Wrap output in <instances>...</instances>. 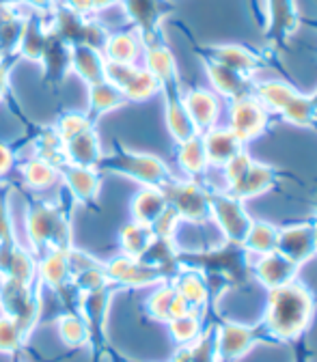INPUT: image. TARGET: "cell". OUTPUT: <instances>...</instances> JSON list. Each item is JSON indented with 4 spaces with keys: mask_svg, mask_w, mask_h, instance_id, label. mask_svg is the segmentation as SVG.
<instances>
[{
    "mask_svg": "<svg viewBox=\"0 0 317 362\" xmlns=\"http://www.w3.org/2000/svg\"><path fill=\"white\" fill-rule=\"evenodd\" d=\"M313 315V298L309 289L296 281L270 289L267 313H265V328L277 339L289 341L298 337Z\"/></svg>",
    "mask_w": 317,
    "mask_h": 362,
    "instance_id": "6da1fadb",
    "label": "cell"
},
{
    "mask_svg": "<svg viewBox=\"0 0 317 362\" xmlns=\"http://www.w3.org/2000/svg\"><path fill=\"white\" fill-rule=\"evenodd\" d=\"M26 233L35 248H69V222L54 205H33L26 216Z\"/></svg>",
    "mask_w": 317,
    "mask_h": 362,
    "instance_id": "7a4b0ae2",
    "label": "cell"
},
{
    "mask_svg": "<svg viewBox=\"0 0 317 362\" xmlns=\"http://www.w3.org/2000/svg\"><path fill=\"white\" fill-rule=\"evenodd\" d=\"M119 7L125 20H129L136 26V33H139L143 41V48L162 43L158 35L164 16L171 11L168 0H121Z\"/></svg>",
    "mask_w": 317,
    "mask_h": 362,
    "instance_id": "3957f363",
    "label": "cell"
},
{
    "mask_svg": "<svg viewBox=\"0 0 317 362\" xmlns=\"http://www.w3.org/2000/svg\"><path fill=\"white\" fill-rule=\"evenodd\" d=\"M98 166H108L113 170L129 175L134 179L143 181L145 186L162 188L164 184H168V181H171L166 164L160 158L147 156V153H121V156H110L108 160L102 156Z\"/></svg>",
    "mask_w": 317,
    "mask_h": 362,
    "instance_id": "277c9868",
    "label": "cell"
},
{
    "mask_svg": "<svg viewBox=\"0 0 317 362\" xmlns=\"http://www.w3.org/2000/svg\"><path fill=\"white\" fill-rule=\"evenodd\" d=\"M168 205L175 207V211L179 214V218H186L190 222H199L203 220L212 207H209V197L205 194L203 188H199L197 184H190V181H179V184H164L162 186Z\"/></svg>",
    "mask_w": 317,
    "mask_h": 362,
    "instance_id": "5b68a950",
    "label": "cell"
},
{
    "mask_svg": "<svg viewBox=\"0 0 317 362\" xmlns=\"http://www.w3.org/2000/svg\"><path fill=\"white\" fill-rule=\"evenodd\" d=\"M209 207L214 211L216 222L220 224V229L224 233V238L231 244H242L244 235L250 229V218L246 216V211L242 209L240 199L231 197V194H218L209 199Z\"/></svg>",
    "mask_w": 317,
    "mask_h": 362,
    "instance_id": "8992f818",
    "label": "cell"
},
{
    "mask_svg": "<svg viewBox=\"0 0 317 362\" xmlns=\"http://www.w3.org/2000/svg\"><path fill=\"white\" fill-rule=\"evenodd\" d=\"M108 281H117L129 287H143L160 281V269L145 259H134L127 255H119L104 265Z\"/></svg>",
    "mask_w": 317,
    "mask_h": 362,
    "instance_id": "52a82bcc",
    "label": "cell"
},
{
    "mask_svg": "<svg viewBox=\"0 0 317 362\" xmlns=\"http://www.w3.org/2000/svg\"><path fill=\"white\" fill-rule=\"evenodd\" d=\"M253 272L261 285H265L267 289H277L294 281L298 263L281 255L279 250H272L267 255L257 257V261L253 263Z\"/></svg>",
    "mask_w": 317,
    "mask_h": 362,
    "instance_id": "ba28073f",
    "label": "cell"
},
{
    "mask_svg": "<svg viewBox=\"0 0 317 362\" xmlns=\"http://www.w3.org/2000/svg\"><path fill=\"white\" fill-rule=\"evenodd\" d=\"M277 250L298 265L306 259H311L317 252V226L313 224H296L289 229L279 231Z\"/></svg>",
    "mask_w": 317,
    "mask_h": 362,
    "instance_id": "9c48e42d",
    "label": "cell"
},
{
    "mask_svg": "<svg viewBox=\"0 0 317 362\" xmlns=\"http://www.w3.org/2000/svg\"><path fill=\"white\" fill-rule=\"evenodd\" d=\"M263 125H265L263 104L253 95L238 98L231 108V127L229 129L244 143V141L253 139V136H257L263 129Z\"/></svg>",
    "mask_w": 317,
    "mask_h": 362,
    "instance_id": "30bf717a",
    "label": "cell"
},
{
    "mask_svg": "<svg viewBox=\"0 0 317 362\" xmlns=\"http://www.w3.org/2000/svg\"><path fill=\"white\" fill-rule=\"evenodd\" d=\"M255 343V334L250 328L240 324H224L216 332V356L222 362H231L242 358Z\"/></svg>",
    "mask_w": 317,
    "mask_h": 362,
    "instance_id": "8fae6325",
    "label": "cell"
},
{
    "mask_svg": "<svg viewBox=\"0 0 317 362\" xmlns=\"http://www.w3.org/2000/svg\"><path fill=\"white\" fill-rule=\"evenodd\" d=\"M143 41L136 30H119L106 37L102 45V54L110 63H127L136 65L139 57L143 54Z\"/></svg>",
    "mask_w": 317,
    "mask_h": 362,
    "instance_id": "7c38bea8",
    "label": "cell"
},
{
    "mask_svg": "<svg viewBox=\"0 0 317 362\" xmlns=\"http://www.w3.org/2000/svg\"><path fill=\"white\" fill-rule=\"evenodd\" d=\"M69 67L78 78H82L91 86V84L104 80L106 59H104L102 50L93 48V45H71Z\"/></svg>",
    "mask_w": 317,
    "mask_h": 362,
    "instance_id": "4fadbf2b",
    "label": "cell"
},
{
    "mask_svg": "<svg viewBox=\"0 0 317 362\" xmlns=\"http://www.w3.org/2000/svg\"><path fill=\"white\" fill-rule=\"evenodd\" d=\"M61 175L69 192L78 201H93L100 192V173L96 166H76V164H65L61 168Z\"/></svg>",
    "mask_w": 317,
    "mask_h": 362,
    "instance_id": "5bb4252c",
    "label": "cell"
},
{
    "mask_svg": "<svg viewBox=\"0 0 317 362\" xmlns=\"http://www.w3.org/2000/svg\"><path fill=\"white\" fill-rule=\"evenodd\" d=\"M298 28L294 0H267V39L285 41Z\"/></svg>",
    "mask_w": 317,
    "mask_h": 362,
    "instance_id": "9a60e30c",
    "label": "cell"
},
{
    "mask_svg": "<svg viewBox=\"0 0 317 362\" xmlns=\"http://www.w3.org/2000/svg\"><path fill=\"white\" fill-rule=\"evenodd\" d=\"M186 112L190 115L197 129H212L218 119V100L205 88H192L181 95Z\"/></svg>",
    "mask_w": 317,
    "mask_h": 362,
    "instance_id": "2e32d148",
    "label": "cell"
},
{
    "mask_svg": "<svg viewBox=\"0 0 317 362\" xmlns=\"http://www.w3.org/2000/svg\"><path fill=\"white\" fill-rule=\"evenodd\" d=\"M65 153V164H76V166H98L102 160V145L93 129L82 132L74 139L65 141L63 145Z\"/></svg>",
    "mask_w": 317,
    "mask_h": 362,
    "instance_id": "e0dca14e",
    "label": "cell"
},
{
    "mask_svg": "<svg viewBox=\"0 0 317 362\" xmlns=\"http://www.w3.org/2000/svg\"><path fill=\"white\" fill-rule=\"evenodd\" d=\"M69 52L71 45L67 41H63L54 30L48 33V41H45V50L39 63H43V71L45 78L59 82L67 76V71H71L69 67Z\"/></svg>",
    "mask_w": 317,
    "mask_h": 362,
    "instance_id": "ac0fdd59",
    "label": "cell"
},
{
    "mask_svg": "<svg viewBox=\"0 0 317 362\" xmlns=\"http://www.w3.org/2000/svg\"><path fill=\"white\" fill-rule=\"evenodd\" d=\"M203 139V147H205V156L207 162L212 164H226L236 153H240V145L242 141L231 132V129H216L212 127Z\"/></svg>",
    "mask_w": 317,
    "mask_h": 362,
    "instance_id": "d6986e66",
    "label": "cell"
},
{
    "mask_svg": "<svg viewBox=\"0 0 317 362\" xmlns=\"http://www.w3.org/2000/svg\"><path fill=\"white\" fill-rule=\"evenodd\" d=\"M166 207H168V199H166L164 190L158 188V186H147L145 190H141L139 194H136L134 201H132L134 222H141V224L151 226Z\"/></svg>",
    "mask_w": 317,
    "mask_h": 362,
    "instance_id": "ffe728a7",
    "label": "cell"
},
{
    "mask_svg": "<svg viewBox=\"0 0 317 362\" xmlns=\"http://www.w3.org/2000/svg\"><path fill=\"white\" fill-rule=\"evenodd\" d=\"M207 67V76L214 84V88L218 90V93L226 95V98H244L248 95L246 88H248V76L244 74H238L229 67H224L216 61H209L205 63Z\"/></svg>",
    "mask_w": 317,
    "mask_h": 362,
    "instance_id": "44dd1931",
    "label": "cell"
},
{
    "mask_svg": "<svg viewBox=\"0 0 317 362\" xmlns=\"http://www.w3.org/2000/svg\"><path fill=\"white\" fill-rule=\"evenodd\" d=\"M125 104H127V100L123 95V90L108 80H102V82H96L88 86V112H91L88 117L91 119L106 115Z\"/></svg>",
    "mask_w": 317,
    "mask_h": 362,
    "instance_id": "7402d4cb",
    "label": "cell"
},
{
    "mask_svg": "<svg viewBox=\"0 0 317 362\" xmlns=\"http://www.w3.org/2000/svg\"><path fill=\"white\" fill-rule=\"evenodd\" d=\"M272 181H275V173L267 166H261V164H250V168L236 181L234 186H229V194L236 197V199H248V197H257L261 192H265Z\"/></svg>",
    "mask_w": 317,
    "mask_h": 362,
    "instance_id": "603a6c76",
    "label": "cell"
},
{
    "mask_svg": "<svg viewBox=\"0 0 317 362\" xmlns=\"http://www.w3.org/2000/svg\"><path fill=\"white\" fill-rule=\"evenodd\" d=\"M39 276L41 281L52 287V289H63L69 283V259H67V250L65 248H52L45 255V259L39 263Z\"/></svg>",
    "mask_w": 317,
    "mask_h": 362,
    "instance_id": "cb8c5ba5",
    "label": "cell"
},
{
    "mask_svg": "<svg viewBox=\"0 0 317 362\" xmlns=\"http://www.w3.org/2000/svg\"><path fill=\"white\" fill-rule=\"evenodd\" d=\"M121 250L127 257L134 259H143L147 255V250L151 248V244L156 242V233L151 226L141 224V222H132L121 229Z\"/></svg>",
    "mask_w": 317,
    "mask_h": 362,
    "instance_id": "d4e9b609",
    "label": "cell"
},
{
    "mask_svg": "<svg viewBox=\"0 0 317 362\" xmlns=\"http://www.w3.org/2000/svg\"><path fill=\"white\" fill-rule=\"evenodd\" d=\"M212 61L244 76H250L257 69V57L250 50L242 48V45H218V48H212Z\"/></svg>",
    "mask_w": 317,
    "mask_h": 362,
    "instance_id": "484cf974",
    "label": "cell"
},
{
    "mask_svg": "<svg viewBox=\"0 0 317 362\" xmlns=\"http://www.w3.org/2000/svg\"><path fill=\"white\" fill-rule=\"evenodd\" d=\"M22 177L26 181V186L33 190H48L52 188L59 177H61V168L45 162L41 158H30L26 164H22Z\"/></svg>",
    "mask_w": 317,
    "mask_h": 362,
    "instance_id": "4316f807",
    "label": "cell"
},
{
    "mask_svg": "<svg viewBox=\"0 0 317 362\" xmlns=\"http://www.w3.org/2000/svg\"><path fill=\"white\" fill-rule=\"evenodd\" d=\"M277 242H279V229L265 222H255L250 224L248 233L242 240V246L246 248L248 255H267L272 250H277Z\"/></svg>",
    "mask_w": 317,
    "mask_h": 362,
    "instance_id": "83f0119b",
    "label": "cell"
},
{
    "mask_svg": "<svg viewBox=\"0 0 317 362\" xmlns=\"http://www.w3.org/2000/svg\"><path fill=\"white\" fill-rule=\"evenodd\" d=\"M143 59H145V69H149L158 80L160 86L168 80L177 78V67H175V59L171 54V50L162 43L149 45V48L143 50Z\"/></svg>",
    "mask_w": 317,
    "mask_h": 362,
    "instance_id": "f1b7e54d",
    "label": "cell"
},
{
    "mask_svg": "<svg viewBox=\"0 0 317 362\" xmlns=\"http://www.w3.org/2000/svg\"><path fill=\"white\" fill-rule=\"evenodd\" d=\"M123 95L127 102H145L160 90V80L145 67H136L129 80L123 84Z\"/></svg>",
    "mask_w": 317,
    "mask_h": 362,
    "instance_id": "f546056e",
    "label": "cell"
},
{
    "mask_svg": "<svg viewBox=\"0 0 317 362\" xmlns=\"http://www.w3.org/2000/svg\"><path fill=\"white\" fill-rule=\"evenodd\" d=\"M35 274H37V261H35V257L28 250H24L22 246H13L5 279L16 281L20 285H30Z\"/></svg>",
    "mask_w": 317,
    "mask_h": 362,
    "instance_id": "4dcf8cb0",
    "label": "cell"
},
{
    "mask_svg": "<svg viewBox=\"0 0 317 362\" xmlns=\"http://www.w3.org/2000/svg\"><path fill=\"white\" fill-rule=\"evenodd\" d=\"M173 287L177 289L179 296H184V300L195 310L199 306H203L207 302V296H209V289H207L205 279L201 274H197V272H186V274H181Z\"/></svg>",
    "mask_w": 317,
    "mask_h": 362,
    "instance_id": "1f68e13d",
    "label": "cell"
},
{
    "mask_svg": "<svg viewBox=\"0 0 317 362\" xmlns=\"http://www.w3.org/2000/svg\"><path fill=\"white\" fill-rule=\"evenodd\" d=\"M59 337L67 347H82L88 341V324L76 313H65L57 322Z\"/></svg>",
    "mask_w": 317,
    "mask_h": 362,
    "instance_id": "d6a6232c",
    "label": "cell"
},
{
    "mask_svg": "<svg viewBox=\"0 0 317 362\" xmlns=\"http://www.w3.org/2000/svg\"><path fill=\"white\" fill-rule=\"evenodd\" d=\"M179 164L188 175H197L207 166V156H205V147H203V139L199 134L190 136L188 141L179 143Z\"/></svg>",
    "mask_w": 317,
    "mask_h": 362,
    "instance_id": "836d02e7",
    "label": "cell"
},
{
    "mask_svg": "<svg viewBox=\"0 0 317 362\" xmlns=\"http://www.w3.org/2000/svg\"><path fill=\"white\" fill-rule=\"evenodd\" d=\"M168 326H171V337L181 347L192 345L201 337V320H199L197 310H188L186 315L175 317V320L168 322Z\"/></svg>",
    "mask_w": 317,
    "mask_h": 362,
    "instance_id": "e575fe53",
    "label": "cell"
},
{
    "mask_svg": "<svg viewBox=\"0 0 317 362\" xmlns=\"http://www.w3.org/2000/svg\"><path fill=\"white\" fill-rule=\"evenodd\" d=\"M294 95H296V90L283 82H261V84H257V100L267 108L283 110Z\"/></svg>",
    "mask_w": 317,
    "mask_h": 362,
    "instance_id": "d590c367",
    "label": "cell"
},
{
    "mask_svg": "<svg viewBox=\"0 0 317 362\" xmlns=\"http://www.w3.org/2000/svg\"><path fill=\"white\" fill-rule=\"evenodd\" d=\"M177 296V289L173 285H162L158 287L149 300H147V310L154 320L158 322H168L171 320V306H173V300Z\"/></svg>",
    "mask_w": 317,
    "mask_h": 362,
    "instance_id": "8d00e7d4",
    "label": "cell"
},
{
    "mask_svg": "<svg viewBox=\"0 0 317 362\" xmlns=\"http://www.w3.org/2000/svg\"><path fill=\"white\" fill-rule=\"evenodd\" d=\"M57 134L61 136V141H69L74 139V136L82 134V132H88V129H93V119H91L88 115L84 112H67L59 119L57 123Z\"/></svg>",
    "mask_w": 317,
    "mask_h": 362,
    "instance_id": "74e56055",
    "label": "cell"
},
{
    "mask_svg": "<svg viewBox=\"0 0 317 362\" xmlns=\"http://www.w3.org/2000/svg\"><path fill=\"white\" fill-rule=\"evenodd\" d=\"M24 332L22 328L18 326V322L13 320V317L5 315V317H0V351H16L22 341H24Z\"/></svg>",
    "mask_w": 317,
    "mask_h": 362,
    "instance_id": "f35d334b",
    "label": "cell"
},
{
    "mask_svg": "<svg viewBox=\"0 0 317 362\" xmlns=\"http://www.w3.org/2000/svg\"><path fill=\"white\" fill-rule=\"evenodd\" d=\"M281 112L285 115V119H289L292 123H298V125H311L315 119V106L311 104V100H304L298 93L287 102V106Z\"/></svg>",
    "mask_w": 317,
    "mask_h": 362,
    "instance_id": "ab89813d",
    "label": "cell"
},
{
    "mask_svg": "<svg viewBox=\"0 0 317 362\" xmlns=\"http://www.w3.org/2000/svg\"><path fill=\"white\" fill-rule=\"evenodd\" d=\"M250 164H253V160L246 153H236L229 162L224 164V168H226V181H229V186L236 184V181L250 168Z\"/></svg>",
    "mask_w": 317,
    "mask_h": 362,
    "instance_id": "60d3db41",
    "label": "cell"
},
{
    "mask_svg": "<svg viewBox=\"0 0 317 362\" xmlns=\"http://www.w3.org/2000/svg\"><path fill=\"white\" fill-rule=\"evenodd\" d=\"M22 57L16 52V54H3L0 57V102L5 100L7 95V88H9V74L13 69V65L20 61Z\"/></svg>",
    "mask_w": 317,
    "mask_h": 362,
    "instance_id": "b9f144b4",
    "label": "cell"
},
{
    "mask_svg": "<svg viewBox=\"0 0 317 362\" xmlns=\"http://www.w3.org/2000/svg\"><path fill=\"white\" fill-rule=\"evenodd\" d=\"M54 3L67 7L69 11L78 13V16H84V18H91V16H96V7L91 0H54Z\"/></svg>",
    "mask_w": 317,
    "mask_h": 362,
    "instance_id": "7bdbcfd3",
    "label": "cell"
},
{
    "mask_svg": "<svg viewBox=\"0 0 317 362\" xmlns=\"http://www.w3.org/2000/svg\"><path fill=\"white\" fill-rule=\"evenodd\" d=\"M13 164H16V156H13V151H11L7 145L0 143V177L7 175V173L13 168Z\"/></svg>",
    "mask_w": 317,
    "mask_h": 362,
    "instance_id": "ee69618b",
    "label": "cell"
},
{
    "mask_svg": "<svg viewBox=\"0 0 317 362\" xmlns=\"http://www.w3.org/2000/svg\"><path fill=\"white\" fill-rule=\"evenodd\" d=\"M91 3H93V7H96V13H100V11L113 9L115 5L121 3V0H91Z\"/></svg>",
    "mask_w": 317,
    "mask_h": 362,
    "instance_id": "f6af8a7d",
    "label": "cell"
},
{
    "mask_svg": "<svg viewBox=\"0 0 317 362\" xmlns=\"http://www.w3.org/2000/svg\"><path fill=\"white\" fill-rule=\"evenodd\" d=\"M26 5H30L37 11H50V7L54 5V0H26Z\"/></svg>",
    "mask_w": 317,
    "mask_h": 362,
    "instance_id": "bcb514c9",
    "label": "cell"
},
{
    "mask_svg": "<svg viewBox=\"0 0 317 362\" xmlns=\"http://www.w3.org/2000/svg\"><path fill=\"white\" fill-rule=\"evenodd\" d=\"M311 104H313V106H315V110H317V93H315V95L311 98Z\"/></svg>",
    "mask_w": 317,
    "mask_h": 362,
    "instance_id": "7dc6e473",
    "label": "cell"
}]
</instances>
